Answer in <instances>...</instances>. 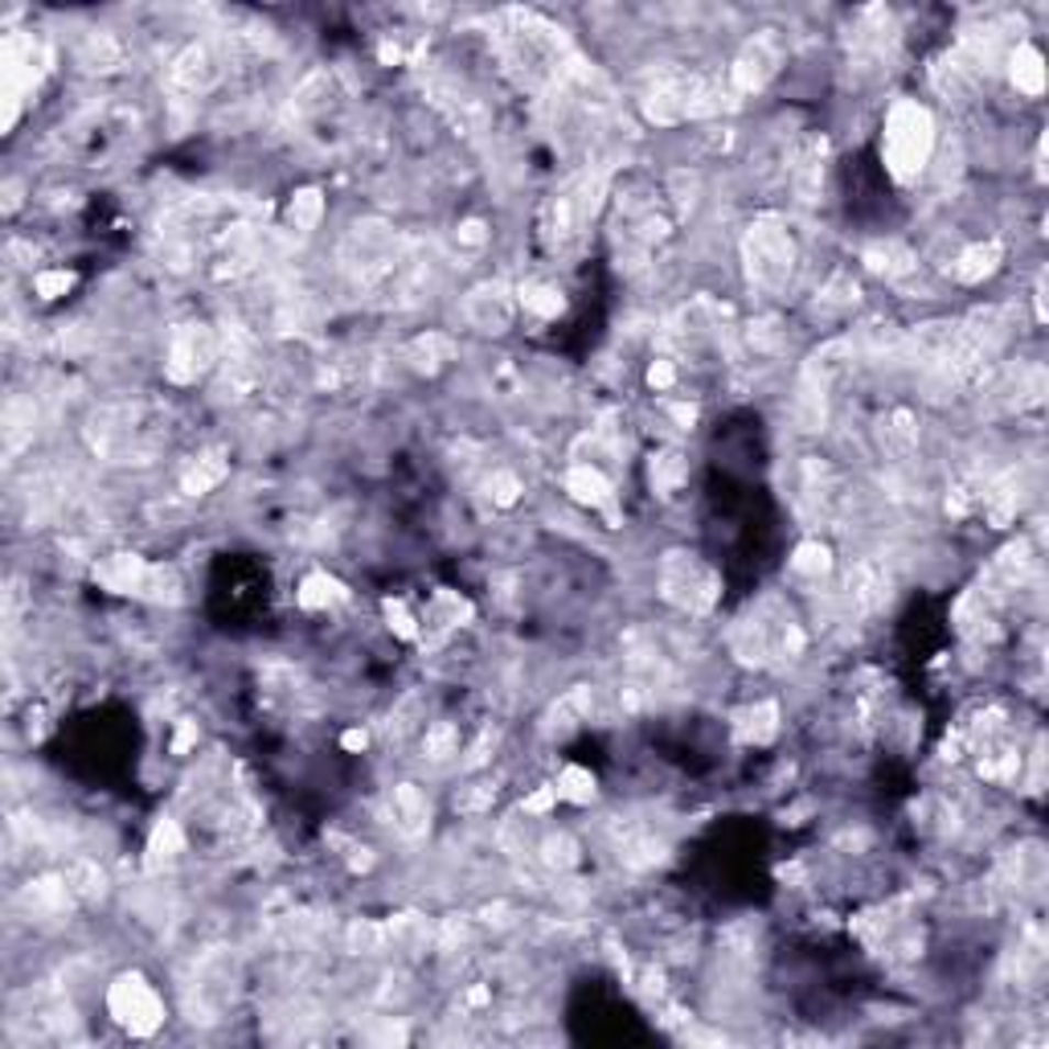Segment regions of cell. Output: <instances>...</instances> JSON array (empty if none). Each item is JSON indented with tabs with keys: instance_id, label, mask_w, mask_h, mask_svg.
Returning <instances> with one entry per match:
<instances>
[{
	"instance_id": "ac0fdd59",
	"label": "cell",
	"mask_w": 1049,
	"mask_h": 1049,
	"mask_svg": "<svg viewBox=\"0 0 1049 1049\" xmlns=\"http://www.w3.org/2000/svg\"><path fill=\"white\" fill-rule=\"evenodd\" d=\"M590 714H595V697H590V689H570L566 697H557V705L550 709V718H545V730L557 738L574 735L583 721H590Z\"/></svg>"
},
{
	"instance_id": "484cf974",
	"label": "cell",
	"mask_w": 1049,
	"mask_h": 1049,
	"mask_svg": "<svg viewBox=\"0 0 1049 1049\" xmlns=\"http://www.w3.org/2000/svg\"><path fill=\"white\" fill-rule=\"evenodd\" d=\"M62 877H66V885H70V894H75L78 902H95L107 885L99 861H90V857H75V861L62 870Z\"/></svg>"
},
{
	"instance_id": "ffe728a7",
	"label": "cell",
	"mask_w": 1049,
	"mask_h": 1049,
	"mask_svg": "<svg viewBox=\"0 0 1049 1049\" xmlns=\"http://www.w3.org/2000/svg\"><path fill=\"white\" fill-rule=\"evenodd\" d=\"M861 258H865V267H870L873 275H882V279H906V275H915L918 267L915 251L902 246V242H873Z\"/></svg>"
},
{
	"instance_id": "ba28073f",
	"label": "cell",
	"mask_w": 1049,
	"mask_h": 1049,
	"mask_svg": "<svg viewBox=\"0 0 1049 1049\" xmlns=\"http://www.w3.org/2000/svg\"><path fill=\"white\" fill-rule=\"evenodd\" d=\"M107 1013L120 1020L123 1029H132L135 1037H148L165 1025V1001L156 996L144 975H115L107 989Z\"/></svg>"
},
{
	"instance_id": "f6af8a7d",
	"label": "cell",
	"mask_w": 1049,
	"mask_h": 1049,
	"mask_svg": "<svg viewBox=\"0 0 1049 1049\" xmlns=\"http://www.w3.org/2000/svg\"><path fill=\"white\" fill-rule=\"evenodd\" d=\"M386 615H390V628L398 631V636H406V640H415V636H419L415 619H410V611H406V603H386Z\"/></svg>"
},
{
	"instance_id": "f35d334b",
	"label": "cell",
	"mask_w": 1049,
	"mask_h": 1049,
	"mask_svg": "<svg viewBox=\"0 0 1049 1049\" xmlns=\"http://www.w3.org/2000/svg\"><path fill=\"white\" fill-rule=\"evenodd\" d=\"M857 291H861V287H857L853 275H849V270H837V275L828 279L825 291H820V303H825V308H832V312H840V308H853Z\"/></svg>"
},
{
	"instance_id": "e0dca14e",
	"label": "cell",
	"mask_w": 1049,
	"mask_h": 1049,
	"mask_svg": "<svg viewBox=\"0 0 1049 1049\" xmlns=\"http://www.w3.org/2000/svg\"><path fill=\"white\" fill-rule=\"evenodd\" d=\"M1001 258H1005V246H1001L996 239L972 242V246H963L960 258L951 263V275H956L960 284H984L989 275H996Z\"/></svg>"
},
{
	"instance_id": "836d02e7",
	"label": "cell",
	"mask_w": 1049,
	"mask_h": 1049,
	"mask_svg": "<svg viewBox=\"0 0 1049 1049\" xmlns=\"http://www.w3.org/2000/svg\"><path fill=\"white\" fill-rule=\"evenodd\" d=\"M140 595L156 603H177L180 599V574L173 566H148L144 570V583H140Z\"/></svg>"
},
{
	"instance_id": "7c38bea8",
	"label": "cell",
	"mask_w": 1049,
	"mask_h": 1049,
	"mask_svg": "<svg viewBox=\"0 0 1049 1049\" xmlns=\"http://www.w3.org/2000/svg\"><path fill=\"white\" fill-rule=\"evenodd\" d=\"M230 996H234V968H230V960L213 956V960L201 963V972L194 980L189 1013H194V1020H222V1013L230 1008Z\"/></svg>"
},
{
	"instance_id": "d590c367",
	"label": "cell",
	"mask_w": 1049,
	"mask_h": 1049,
	"mask_svg": "<svg viewBox=\"0 0 1049 1049\" xmlns=\"http://www.w3.org/2000/svg\"><path fill=\"white\" fill-rule=\"evenodd\" d=\"M554 792L557 799H566V804H590V799H595V775H590L586 766H566V771L557 775Z\"/></svg>"
},
{
	"instance_id": "f1b7e54d",
	"label": "cell",
	"mask_w": 1049,
	"mask_h": 1049,
	"mask_svg": "<svg viewBox=\"0 0 1049 1049\" xmlns=\"http://www.w3.org/2000/svg\"><path fill=\"white\" fill-rule=\"evenodd\" d=\"M180 853H185V837H180L177 820H161L148 840V870H165Z\"/></svg>"
},
{
	"instance_id": "7bdbcfd3",
	"label": "cell",
	"mask_w": 1049,
	"mask_h": 1049,
	"mask_svg": "<svg viewBox=\"0 0 1049 1049\" xmlns=\"http://www.w3.org/2000/svg\"><path fill=\"white\" fill-rule=\"evenodd\" d=\"M70 284H75V275H70V270H45V275H37V279H33L37 296H45V300H54V296H58V291H66Z\"/></svg>"
},
{
	"instance_id": "44dd1931",
	"label": "cell",
	"mask_w": 1049,
	"mask_h": 1049,
	"mask_svg": "<svg viewBox=\"0 0 1049 1049\" xmlns=\"http://www.w3.org/2000/svg\"><path fill=\"white\" fill-rule=\"evenodd\" d=\"M566 493L578 500V505H590V509H607L611 505V481L603 476L595 464H574L566 472Z\"/></svg>"
},
{
	"instance_id": "8d00e7d4",
	"label": "cell",
	"mask_w": 1049,
	"mask_h": 1049,
	"mask_svg": "<svg viewBox=\"0 0 1049 1049\" xmlns=\"http://www.w3.org/2000/svg\"><path fill=\"white\" fill-rule=\"evenodd\" d=\"M427 619H431V628H460V623H467L472 619V607H467L460 595H451V590H439L435 603H431V611H427Z\"/></svg>"
},
{
	"instance_id": "ab89813d",
	"label": "cell",
	"mask_w": 1049,
	"mask_h": 1049,
	"mask_svg": "<svg viewBox=\"0 0 1049 1049\" xmlns=\"http://www.w3.org/2000/svg\"><path fill=\"white\" fill-rule=\"evenodd\" d=\"M488 496H493V505L509 509V505H517V496H521V481L500 467V472H493V481H488Z\"/></svg>"
},
{
	"instance_id": "bcb514c9",
	"label": "cell",
	"mask_w": 1049,
	"mask_h": 1049,
	"mask_svg": "<svg viewBox=\"0 0 1049 1049\" xmlns=\"http://www.w3.org/2000/svg\"><path fill=\"white\" fill-rule=\"evenodd\" d=\"M345 747H365V735H357V730H353V735H345Z\"/></svg>"
},
{
	"instance_id": "83f0119b",
	"label": "cell",
	"mask_w": 1049,
	"mask_h": 1049,
	"mask_svg": "<svg viewBox=\"0 0 1049 1049\" xmlns=\"http://www.w3.org/2000/svg\"><path fill=\"white\" fill-rule=\"evenodd\" d=\"M386 930H390V943L398 947V951H406V956H419V951H427V943H431V927H427L422 915H398L386 923Z\"/></svg>"
},
{
	"instance_id": "f546056e",
	"label": "cell",
	"mask_w": 1049,
	"mask_h": 1049,
	"mask_svg": "<svg viewBox=\"0 0 1049 1049\" xmlns=\"http://www.w3.org/2000/svg\"><path fill=\"white\" fill-rule=\"evenodd\" d=\"M685 476H689V460H685L676 448L652 455V484H656L660 496H673L676 488L685 484Z\"/></svg>"
},
{
	"instance_id": "603a6c76",
	"label": "cell",
	"mask_w": 1049,
	"mask_h": 1049,
	"mask_svg": "<svg viewBox=\"0 0 1049 1049\" xmlns=\"http://www.w3.org/2000/svg\"><path fill=\"white\" fill-rule=\"evenodd\" d=\"M451 357H455V345H451L443 332H422V336H415V341L406 345V361H410V369H419V374H439Z\"/></svg>"
},
{
	"instance_id": "5b68a950",
	"label": "cell",
	"mask_w": 1049,
	"mask_h": 1049,
	"mask_svg": "<svg viewBox=\"0 0 1049 1049\" xmlns=\"http://www.w3.org/2000/svg\"><path fill=\"white\" fill-rule=\"evenodd\" d=\"M603 201V180L599 177H583L566 185L562 194H554L541 210V239L550 242L554 251H566L583 239V230L590 225L595 210Z\"/></svg>"
},
{
	"instance_id": "277c9868",
	"label": "cell",
	"mask_w": 1049,
	"mask_h": 1049,
	"mask_svg": "<svg viewBox=\"0 0 1049 1049\" xmlns=\"http://www.w3.org/2000/svg\"><path fill=\"white\" fill-rule=\"evenodd\" d=\"M660 599L685 615H705L714 611V603L721 595L718 570L709 566L702 554L689 550H669L660 557Z\"/></svg>"
},
{
	"instance_id": "7a4b0ae2",
	"label": "cell",
	"mask_w": 1049,
	"mask_h": 1049,
	"mask_svg": "<svg viewBox=\"0 0 1049 1049\" xmlns=\"http://www.w3.org/2000/svg\"><path fill=\"white\" fill-rule=\"evenodd\" d=\"M930 156H935V115L918 99H894L882 128L885 173L910 185L927 173Z\"/></svg>"
},
{
	"instance_id": "8992f818",
	"label": "cell",
	"mask_w": 1049,
	"mask_h": 1049,
	"mask_svg": "<svg viewBox=\"0 0 1049 1049\" xmlns=\"http://www.w3.org/2000/svg\"><path fill=\"white\" fill-rule=\"evenodd\" d=\"M45 62H49V49H45L42 33H9L4 45H0V78H4V128L16 123V107L21 99L37 87V78L45 75Z\"/></svg>"
},
{
	"instance_id": "cb8c5ba5",
	"label": "cell",
	"mask_w": 1049,
	"mask_h": 1049,
	"mask_svg": "<svg viewBox=\"0 0 1049 1049\" xmlns=\"http://www.w3.org/2000/svg\"><path fill=\"white\" fill-rule=\"evenodd\" d=\"M882 448L894 455V460H906L910 451L918 448V419L910 410H890L882 422Z\"/></svg>"
},
{
	"instance_id": "52a82bcc",
	"label": "cell",
	"mask_w": 1049,
	"mask_h": 1049,
	"mask_svg": "<svg viewBox=\"0 0 1049 1049\" xmlns=\"http://www.w3.org/2000/svg\"><path fill=\"white\" fill-rule=\"evenodd\" d=\"M222 332L210 324H180L168 341V357H165V377L177 386H194L197 377H206L210 369L222 365Z\"/></svg>"
},
{
	"instance_id": "e575fe53",
	"label": "cell",
	"mask_w": 1049,
	"mask_h": 1049,
	"mask_svg": "<svg viewBox=\"0 0 1049 1049\" xmlns=\"http://www.w3.org/2000/svg\"><path fill=\"white\" fill-rule=\"evenodd\" d=\"M517 303H521L524 312H533V316H541V320H554L566 303H562V296H557L554 287H545V284H524V287H517Z\"/></svg>"
},
{
	"instance_id": "ee69618b",
	"label": "cell",
	"mask_w": 1049,
	"mask_h": 1049,
	"mask_svg": "<svg viewBox=\"0 0 1049 1049\" xmlns=\"http://www.w3.org/2000/svg\"><path fill=\"white\" fill-rule=\"evenodd\" d=\"M648 386L652 390H673L676 386V365L669 357H660V361H652L648 365Z\"/></svg>"
},
{
	"instance_id": "4fadbf2b",
	"label": "cell",
	"mask_w": 1049,
	"mask_h": 1049,
	"mask_svg": "<svg viewBox=\"0 0 1049 1049\" xmlns=\"http://www.w3.org/2000/svg\"><path fill=\"white\" fill-rule=\"evenodd\" d=\"M885 595H890V574H885L882 562H857L849 574H844V583H840V611L844 615H870L877 611L885 603Z\"/></svg>"
},
{
	"instance_id": "74e56055",
	"label": "cell",
	"mask_w": 1049,
	"mask_h": 1049,
	"mask_svg": "<svg viewBox=\"0 0 1049 1049\" xmlns=\"http://www.w3.org/2000/svg\"><path fill=\"white\" fill-rule=\"evenodd\" d=\"M349 947H353L357 956H377V951L390 947V930H386V923H369V918H361V923L349 927Z\"/></svg>"
},
{
	"instance_id": "d4e9b609",
	"label": "cell",
	"mask_w": 1049,
	"mask_h": 1049,
	"mask_svg": "<svg viewBox=\"0 0 1049 1049\" xmlns=\"http://www.w3.org/2000/svg\"><path fill=\"white\" fill-rule=\"evenodd\" d=\"M300 607H308V611H324V607H336V603L349 599V590L332 574H324V570H316V574H308L300 583Z\"/></svg>"
},
{
	"instance_id": "2e32d148",
	"label": "cell",
	"mask_w": 1049,
	"mask_h": 1049,
	"mask_svg": "<svg viewBox=\"0 0 1049 1049\" xmlns=\"http://www.w3.org/2000/svg\"><path fill=\"white\" fill-rule=\"evenodd\" d=\"M780 735V705L775 702H754L735 714V738L747 747H766Z\"/></svg>"
},
{
	"instance_id": "8fae6325",
	"label": "cell",
	"mask_w": 1049,
	"mask_h": 1049,
	"mask_svg": "<svg viewBox=\"0 0 1049 1049\" xmlns=\"http://www.w3.org/2000/svg\"><path fill=\"white\" fill-rule=\"evenodd\" d=\"M464 320L484 336H500V332L512 329L517 320V291H512L505 279H488V284H476L464 296Z\"/></svg>"
},
{
	"instance_id": "7402d4cb",
	"label": "cell",
	"mask_w": 1049,
	"mask_h": 1049,
	"mask_svg": "<svg viewBox=\"0 0 1049 1049\" xmlns=\"http://www.w3.org/2000/svg\"><path fill=\"white\" fill-rule=\"evenodd\" d=\"M225 476H230V460H225L222 451H201L194 464L185 467L180 488H185L189 496H206V493H213Z\"/></svg>"
},
{
	"instance_id": "4dcf8cb0",
	"label": "cell",
	"mask_w": 1049,
	"mask_h": 1049,
	"mask_svg": "<svg viewBox=\"0 0 1049 1049\" xmlns=\"http://www.w3.org/2000/svg\"><path fill=\"white\" fill-rule=\"evenodd\" d=\"M78 62L87 66V70H115L123 62V45L111 37V33H90L87 42H82V49H78Z\"/></svg>"
},
{
	"instance_id": "d6986e66",
	"label": "cell",
	"mask_w": 1049,
	"mask_h": 1049,
	"mask_svg": "<svg viewBox=\"0 0 1049 1049\" xmlns=\"http://www.w3.org/2000/svg\"><path fill=\"white\" fill-rule=\"evenodd\" d=\"M1008 78H1013V87H1017L1020 95L1037 99V95L1046 90V58H1041V49L1020 42L1017 49L1008 54Z\"/></svg>"
},
{
	"instance_id": "9a60e30c",
	"label": "cell",
	"mask_w": 1049,
	"mask_h": 1049,
	"mask_svg": "<svg viewBox=\"0 0 1049 1049\" xmlns=\"http://www.w3.org/2000/svg\"><path fill=\"white\" fill-rule=\"evenodd\" d=\"M144 570L148 562L135 554H111L95 566V583L103 590H115V595H140V583H144Z\"/></svg>"
},
{
	"instance_id": "d6a6232c",
	"label": "cell",
	"mask_w": 1049,
	"mask_h": 1049,
	"mask_svg": "<svg viewBox=\"0 0 1049 1049\" xmlns=\"http://www.w3.org/2000/svg\"><path fill=\"white\" fill-rule=\"evenodd\" d=\"M792 570L799 578H808V583H820L828 570H832V554H828L825 541H804L792 557Z\"/></svg>"
},
{
	"instance_id": "b9f144b4",
	"label": "cell",
	"mask_w": 1049,
	"mask_h": 1049,
	"mask_svg": "<svg viewBox=\"0 0 1049 1049\" xmlns=\"http://www.w3.org/2000/svg\"><path fill=\"white\" fill-rule=\"evenodd\" d=\"M488 239H493V234H488V225H484L481 218H467V222L455 230V242H460V246H467V251H481V246H488Z\"/></svg>"
},
{
	"instance_id": "9c48e42d",
	"label": "cell",
	"mask_w": 1049,
	"mask_h": 1049,
	"mask_svg": "<svg viewBox=\"0 0 1049 1049\" xmlns=\"http://www.w3.org/2000/svg\"><path fill=\"white\" fill-rule=\"evenodd\" d=\"M783 62H787V45H783L780 30H763L754 33V37H747L742 42V49H738L735 66H730V90L735 95H759V90H766L771 82H775V75L783 70Z\"/></svg>"
},
{
	"instance_id": "4316f807",
	"label": "cell",
	"mask_w": 1049,
	"mask_h": 1049,
	"mask_svg": "<svg viewBox=\"0 0 1049 1049\" xmlns=\"http://www.w3.org/2000/svg\"><path fill=\"white\" fill-rule=\"evenodd\" d=\"M320 218H324V194L320 189H296L291 201H287V225L296 234H312Z\"/></svg>"
},
{
	"instance_id": "30bf717a",
	"label": "cell",
	"mask_w": 1049,
	"mask_h": 1049,
	"mask_svg": "<svg viewBox=\"0 0 1049 1049\" xmlns=\"http://www.w3.org/2000/svg\"><path fill=\"white\" fill-rule=\"evenodd\" d=\"M225 49H230L225 42L185 45L177 58H173V66H168V82H173V90H180V95H206V90L218 87L225 75V66H230V54H225Z\"/></svg>"
},
{
	"instance_id": "3957f363",
	"label": "cell",
	"mask_w": 1049,
	"mask_h": 1049,
	"mask_svg": "<svg viewBox=\"0 0 1049 1049\" xmlns=\"http://www.w3.org/2000/svg\"><path fill=\"white\" fill-rule=\"evenodd\" d=\"M742 263H747L750 287H759L763 296L787 291L795 263H799V246L780 213H763L750 222L747 239H742Z\"/></svg>"
},
{
	"instance_id": "6da1fadb",
	"label": "cell",
	"mask_w": 1049,
	"mask_h": 1049,
	"mask_svg": "<svg viewBox=\"0 0 1049 1049\" xmlns=\"http://www.w3.org/2000/svg\"><path fill=\"white\" fill-rule=\"evenodd\" d=\"M730 82L705 75V70H660L644 90V115L656 128H676L689 120H709L730 107Z\"/></svg>"
},
{
	"instance_id": "5bb4252c",
	"label": "cell",
	"mask_w": 1049,
	"mask_h": 1049,
	"mask_svg": "<svg viewBox=\"0 0 1049 1049\" xmlns=\"http://www.w3.org/2000/svg\"><path fill=\"white\" fill-rule=\"evenodd\" d=\"M390 825L410 840L431 828V799L415 783H398L390 792Z\"/></svg>"
},
{
	"instance_id": "60d3db41",
	"label": "cell",
	"mask_w": 1049,
	"mask_h": 1049,
	"mask_svg": "<svg viewBox=\"0 0 1049 1049\" xmlns=\"http://www.w3.org/2000/svg\"><path fill=\"white\" fill-rule=\"evenodd\" d=\"M545 861H550L554 870H574V865H578V849H574V840L554 837L550 844H545Z\"/></svg>"
},
{
	"instance_id": "1f68e13d",
	"label": "cell",
	"mask_w": 1049,
	"mask_h": 1049,
	"mask_svg": "<svg viewBox=\"0 0 1049 1049\" xmlns=\"http://www.w3.org/2000/svg\"><path fill=\"white\" fill-rule=\"evenodd\" d=\"M451 754H460V730L451 721H431L427 735H422V759L448 763Z\"/></svg>"
}]
</instances>
